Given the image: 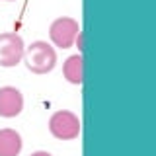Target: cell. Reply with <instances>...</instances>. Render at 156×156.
<instances>
[{
    "label": "cell",
    "instance_id": "1",
    "mask_svg": "<svg viewBox=\"0 0 156 156\" xmlns=\"http://www.w3.org/2000/svg\"><path fill=\"white\" fill-rule=\"evenodd\" d=\"M23 62L33 74H47L57 65V51L47 41H33L23 51Z\"/></svg>",
    "mask_w": 156,
    "mask_h": 156
},
{
    "label": "cell",
    "instance_id": "2",
    "mask_svg": "<svg viewBox=\"0 0 156 156\" xmlns=\"http://www.w3.org/2000/svg\"><path fill=\"white\" fill-rule=\"evenodd\" d=\"M80 119L74 111L58 109L49 117V133L58 140H72L80 135Z\"/></svg>",
    "mask_w": 156,
    "mask_h": 156
},
{
    "label": "cell",
    "instance_id": "3",
    "mask_svg": "<svg viewBox=\"0 0 156 156\" xmlns=\"http://www.w3.org/2000/svg\"><path fill=\"white\" fill-rule=\"evenodd\" d=\"M76 35H80V23L74 18L61 16L53 20V23L49 26V37H51L53 45L58 49L72 47V43L76 41Z\"/></svg>",
    "mask_w": 156,
    "mask_h": 156
},
{
    "label": "cell",
    "instance_id": "4",
    "mask_svg": "<svg viewBox=\"0 0 156 156\" xmlns=\"http://www.w3.org/2000/svg\"><path fill=\"white\" fill-rule=\"evenodd\" d=\"M23 51H26V45L22 35L14 31L0 33V66L12 68L20 65L23 61Z\"/></svg>",
    "mask_w": 156,
    "mask_h": 156
},
{
    "label": "cell",
    "instance_id": "5",
    "mask_svg": "<svg viewBox=\"0 0 156 156\" xmlns=\"http://www.w3.org/2000/svg\"><path fill=\"white\" fill-rule=\"evenodd\" d=\"M23 109V94L14 86L0 88V117H18Z\"/></svg>",
    "mask_w": 156,
    "mask_h": 156
},
{
    "label": "cell",
    "instance_id": "6",
    "mask_svg": "<svg viewBox=\"0 0 156 156\" xmlns=\"http://www.w3.org/2000/svg\"><path fill=\"white\" fill-rule=\"evenodd\" d=\"M22 135L14 129H0V156H18L22 152Z\"/></svg>",
    "mask_w": 156,
    "mask_h": 156
},
{
    "label": "cell",
    "instance_id": "7",
    "mask_svg": "<svg viewBox=\"0 0 156 156\" xmlns=\"http://www.w3.org/2000/svg\"><path fill=\"white\" fill-rule=\"evenodd\" d=\"M62 74H65L66 82L70 84L80 86L82 80H84V61H82V55H70L62 65Z\"/></svg>",
    "mask_w": 156,
    "mask_h": 156
},
{
    "label": "cell",
    "instance_id": "8",
    "mask_svg": "<svg viewBox=\"0 0 156 156\" xmlns=\"http://www.w3.org/2000/svg\"><path fill=\"white\" fill-rule=\"evenodd\" d=\"M29 156H53V154L47 152V150H35V152H31Z\"/></svg>",
    "mask_w": 156,
    "mask_h": 156
},
{
    "label": "cell",
    "instance_id": "9",
    "mask_svg": "<svg viewBox=\"0 0 156 156\" xmlns=\"http://www.w3.org/2000/svg\"><path fill=\"white\" fill-rule=\"evenodd\" d=\"M6 2H12V0H6Z\"/></svg>",
    "mask_w": 156,
    "mask_h": 156
}]
</instances>
